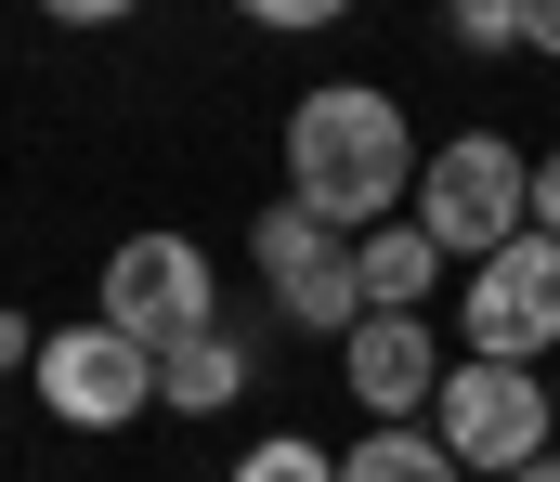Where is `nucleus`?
Segmentation results:
<instances>
[{"instance_id":"obj_1","label":"nucleus","mask_w":560,"mask_h":482,"mask_svg":"<svg viewBox=\"0 0 560 482\" xmlns=\"http://www.w3.org/2000/svg\"><path fill=\"white\" fill-rule=\"evenodd\" d=\"M418 169L430 157L405 144V105H392V92H352V79L300 92V118H287V196H300L313 222L378 235L392 196H418Z\"/></svg>"},{"instance_id":"obj_2","label":"nucleus","mask_w":560,"mask_h":482,"mask_svg":"<svg viewBox=\"0 0 560 482\" xmlns=\"http://www.w3.org/2000/svg\"><path fill=\"white\" fill-rule=\"evenodd\" d=\"M418 235L495 261L509 235H535V157H522L509 131H456V144L418 169Z\"/></svg>"},{"instance_id":"obj_3","label":"nucleus","mask_w":560,"mask_h":482,"mask_svg":"<svg viewBox=\"0 0 560 482\" xmlns=\"http://www.w3.org/2000/svg\"><path fill=\"white\" fill-rule=\"evenodd\" d=\"M430 431H443V457L456 470H535L560 444V404L535 391V365H495V352H469V365H443V404H430Z\"/></svg>"},{"instance_id":"obj_4","label":"nucleus","mask_w":560,"mask_h":482,"mask_svg":"<svg viewBox=\"0 0 560 482\" xmlns=\"http://www.w3.org/2000/svg\"><path fill=\"white\" fill-rule=\"evenodd\" d=\"M365 235H339V222H313L300 196L261 209V235H248V261H261V287H275L287 326H326V339H352L365 326V261H352Z\"/></svg>"},{"instance_id":"obj_5","label":"nucleus","mask_w":560,"mask_h":482,"mask_svg":"<svg viewBox=\"0 0 560 482\" xmlns=\"http://www.w3.org/2000/svg\"><path fill=\"white\" fill-rule=\"evenodd\" d=\"M105 326H118V339H143V352H170V339L222 326L209 248H196V235H131V248H105Z\"/></svg>"},{"instance_id":"obj_6","label":"nucleus","mask_w":560,"mask_h":482,"mask_svg":"<svg viewBox=\"0 0 560 482\" xmlns=\"http://www.w3.org/2000/svg\"><path fill=\"white\" fill-rule=\"evenodd\" d=\"M456 326H469V352H495V365L560 352V235H509L495 261H469Z\"/></svg>"},{"instance_id":"obj_7","label":"nucleus","mask_w":560,"mask_h":482,"mask_svg":"<svg viewBox=\"0 0 560 482\" xmlns=\"http://www.w3.org/2000/svg\"><path fill=\"white\" fill-rule=\"evenodd\" d=\"M39 404L66 418V431H118V418H143L156 404V352L143 339H118V326H52L39 339Z\"/></svg>"},{"instance_id":"obj_8","label":"nucleus","mask_w":560,"mask_h":482,"mask_svg":"<svg viewBox=\"0 0 560 482\" xmlns=\"http://www.w3.org/2000/svg\"><path fill=\"white\" fill-rule=\"evenodd\" d=\"M339 365H352V404H365L378 431H405L418 404H443V339H430L418 314H365Z\"/></svg>"},{"instance_id":"obj_9","label":"nucleus","mask_w":560,"mask_h":482,"mask_svg":"<svg viewBox=\"0 0 560 482\" xmlns=\"http://www.w3.org/2000/svg\"><path fill=\"white\" fill-rule=\"evenodd\" d=\"M235 391H248V339L196 326V339H170V352H156V404H183V418H222Z\"/></svg>"},{"instance_id":"obj_10","label":"nucleus","mask_w":560,"mask_h":482,"mask_svg":"<svg viewBox=\"0 0 560 482\" xmlns=\"http://www.w3.org/2000/svg\"><path fill=\"white\" fill-rule=\"evenodd\" d=\"M352 261H365V314H418L430 287H443V248H430L418 222H378Z\"/></svg>"},{"instance_id":"obj_11","label":"nucleus","mask_w":560,"mask_h":482,"mask_svg":"<svg viewBox=\"0 0 560 482\" xmlns=\"http://www.w3.org/2000/svg\"><path fill=\"white\" fill-rule=\"evenodd\" d=\"M339 482H469V470L443 457V431H365L339 457Z\"/></svg>"},{"instance_id":"obj_12","label":"nucleus","mask_w":560,"mask_h":482,"mask_svg":"<svg viewBox=\"0 0 560 482\" xmlns=\"http://www.w3.org/2000/svg\"><path fill=\"white\" fill-rule=\"evenodd\" d=\"M456 52H535V0H443Z\"/></svg>"},{"instance_id":"obj_13","label":"nucleus","mask_w":560,"mask_h":482,"mask_svg":"<svg viewBox=\"0 0 560 482\" xmlns=\"http://www.w3.org/2000/svg\"><path fill=\"white\" fill-rule=\"evenodd\" d=\"M235 482H339V457H326V444H300V431H275V444H248V457H235Z\"/></svg>"},{"instance_id":"obj_14","label":"nucleus","mask_w":560,"mask_h":482,"mask_svg":"<svg viewBox=\"0 0 560 482\" xmlns=\"http://www.w3.org/2000/svg\"><path fill=\"white\" fill-rule=\"evenodd\" d=\"M235 13H248V26H339L352 0H235Z\"/></svg>"},{"instance_id":"obj_15","label":"nucleus","mask_w":560,"mask_h":482,"mask_svg":"<svg viewBox=\"0 0 560 482\" xmlns=\"http://www.w3.org/2000/svg\"><path fill=\"white\" fill-rule=\"evenodd\" d=\"M535 235H560V144L535 157Z\"/></svg>"},{"instance_id":"obj_16","label":"nucleus","mask_w":560,"mask_h":482,"mask_svg":"<svg viewBox=\"0 0 560 482\" xmlns=\"http://www.w3.org/2000/svg\"><path fill=\"white\" fill-rule=\"evenodd\" d=\"M39 13H66V26H118L131 0H39Z\"/></svg>"},{"instance_id":"obj_17","label":"nucleus","mask_w":560,"mask_h":482,"mask_svg":"<svg viewBox=\"0 0 560 482\" xmlns=\"http://www.w3.org/2000/svg\"><path fill=\"white\" fill-rule=\"evenodd\" d=\"M0 365H39V326L26 314H0Z\"/></svg>"},{"instance_id":"obj_18","label":"nucleus","mask_w":560,"mask_h":482,"mask_svg":"<svg viewBox=\"0 0 560 482\" xmlns=\"http://www.w3.org/2000/svg\"><path fill=\"white\" fill-rule=\"evenodd\" d=\"M535 52H560V0H535Z\"/></svg>"},{"instance_id":"obj_19","label":"nucleus","mask_w":560,"mask_h":482,"mask_svg":"<svg viewBox=\"0 0 560 482\" xmlns=\"http://www.w3.org/2000/svg\"><path fill=\"white\" fill-rule=\"evenodd\" d=\"M509 482H560V457H535V470H509Z\"/></svg>"}]
</instances>
